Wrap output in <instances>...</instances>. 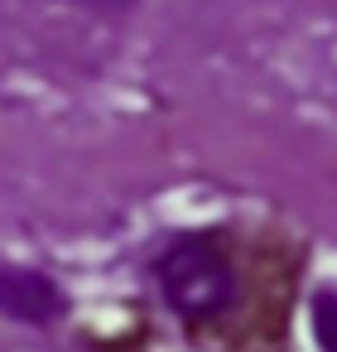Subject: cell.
<instances>
[{"label":"cell","instance_id":"1","mask_svg":"<svg viewBox=\"0 0 337 352\" xmlns=\"http://www.w3.org/2000/svg\"><path fill=\"white\" fill-rule=\"evenodd\" d=\"M154 285L183 328H207L236 304V261L212 232H183L154 256Z\"/></svg>","mask_w":337,"mask_h":352},{"label":"cell","instance_id":"2","mask_svg":"<svg viewBox=\"0 0 337 352\" xmlns=\"http://www.w3.org/2000/svg\"><path fill=\"white\" fill-rule=\"evenodd\" d=\"M68 289L39 265H0V318L20 328H58L68 318Z\"/></svg>","mask_w":337,"mask_h":352},{"label":"cell","instance_id":"3","mask_svg":"<svg viewBox=\"0 0 337 352\" xmlns=\"http://www.w3.org/2000/svg\"><path fill=\"white\" fill-rule=\"evenodd\" d=\"M308 328L318 352H337V285H318L308 294Z\"/></svg>","mask_w":337,"mask_h":352},{"label":"cell","instance_id":"4","mask_svg":"<svg viewBox=\"0 0 337 352\" xmlns=\"http://www.w3.org/2000/svg\"><path fill=\"white\" fill-rule=\"evenodd\" d=\"M58 6H73V10H87V15H102V20H121L130 10H140L145 0H58Z\"/></svg>","mask_w":337,"mask_h":352}]
</instances>
